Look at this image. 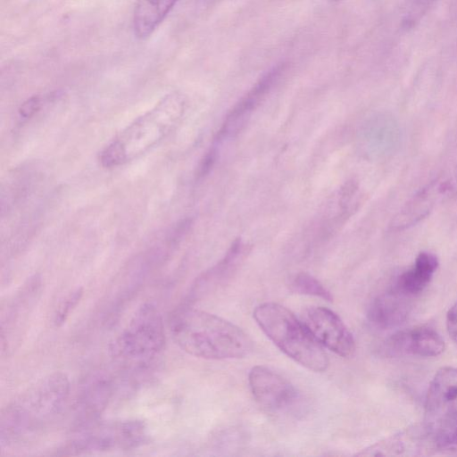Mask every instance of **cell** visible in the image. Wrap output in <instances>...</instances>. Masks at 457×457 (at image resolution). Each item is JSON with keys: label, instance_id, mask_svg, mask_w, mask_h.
<instances>
[{"label": "cell", "instance_id": "cell-20", "mask_svg": "<svg viewBox=\"0 0 457 457\" xmlns=\"http://www.w3.org/2000/svg\"><path fill=\"white\" fill-rule=\"evenodd\" d=\"M290 288L295 293L313 295L328 301H332L333 298L330 292L317 278L305 272H300L291 279Z\"/></svg>", "mask_w": 457, "mask_h": 457}, {"label": "cell", "instance_id": "cell-4", "mask_svg": "<svg viewBox=\"0 0 457 457\" xmlns=\"http://www.w3.org/2000/svg\"><path fill=\"white\" fill-rule=\"evenodd\" d=\"M261 329L285 354L304 368L322 372L328 366L323 346L305 323L287 308L275 303H264L253 311Z\"/></svg>", "mask_w": 457, "mask_h": 457}, {"label": "cell", "instance_id": "cell-23", "mask_svg": "<svg viewBox=\"0 0 457 457\" xmlns=\"http://www.w3.org/2000/svg\"><path fill=\"white\" fill-rule=\"evenodd\" d=\"M41 106V99L39 96H32L25 101L20 108V115L23 119H28L33 116Z\"/></svg>", "mask_w": 457, "mask_h": 457}, {"label": "cell", "instance_id": "cell-17", "mask_svg": "<svg viewBox=\"0 0 457 457\" xmlns=\"http://www.w3.org/2000/svg\"><path fill=\"white\" fill-rule=\"evenodd\" d=\"M438 267L437 257L429 252H420L413 265L401 273L394 286L401 292L414 297L428 285Z\"/></svg>", "mask_w": 457, "mask_h": 457}, {"label": "cell", "instance_id": "cell-19", "mask_svg": "<svg viewBox=\"0 0 457 457\" xmlns=\"http://www.w3.org/2000/svg\"><path fill=\"white\" fill-rule=\"evenodd\" d=\"M242 253L243 245L239 240H237L216 266L196 279L189 292L188 301L191 302L204 295L228 277L236 268Z\"/></svg>", "mask_w": 457, "mask_h": 457}, {"label": "cell", "instance_id": "cell-22", "mask_svg": "<svg viewBox=\"0 0 457 457\" xmlns=\"http://www.w3.org/2000/svg\"><path fill=\"white\" fill-rule=\"evenodd\" d=\"M83 295V289L78 287L70 292L58 304L54 314V324L61 327L69 318L71 312L76 308Z\"/></svg>", "mask_w": 457, "mask_h": 457}, {"label": "cell", "instance_id": "cell-10", "mask_svg": "<svg viewBox=\"0 0 457 457\" xmlns=\"http://www.w3.org/2000/svg\"><path fill=\"white\" fill-rule=\"evenodd\" d=\"M445 350L441 335L428 326H418L399 330L384 343V351L390 356L415 355L435 357Z\"/></svg>", "mask_w": 457, "mask_h": 457}, {"label": "cell", "instance_id": "cell-6", "mask_svg": "<svg viewBox=\"0 0 457 457\" xmlns=\"http://www.w3.org/2000/svg\"><path fill=\"white\" fill-rule=\"evenodd\" d=\"M166 337L162 317L155 305L145 303L135 312L126 328L111 344L112 357L143 368L163 350Z\"/></svg>", "mask_w": 457, "mask_h": 457}, {"label": "cell", "instance_id": "cell-13", "mask_svg": "<svg viewBox=\"0 0 457 457\" xmlns=\"http://www.w3.org/2000/svg\"><path fill=\"white\" fill-rule=\"evenodd\" d=\"M41 288V279L38 276L30 278L14 295L6 308V314L3 313L1 322L2 350L9 351L12 344L15 342V335L20 334L22 322L33 309L38 298Z\"/></svg>", "mask_w": 457, "mask_h": 457}, {"label": "cell", "instance_id": "cell-3", "mask_svg": "<svg viewBox=\"0 0 457 457\" xmlns=\"http://www.w3.org/2000/svg\"><path fill=\"white\" fill-rule=\"evenodd\" d=\"M183 110L178 93L163 96L151 110L120 132L103 150L100 162L116 167L139 157L162 142L174 129Z\"/></svg>", "mask_w": 457, "mask_h": 457}, {"label": "cell", "instance_id": "cell-14", "mask_svg": "<svg viewBox=\"0 0 457 457\" xmlns=\"http://www.w3.org/2000/svg\"><path fill=\"white\" fill-rule=\"evenodd\" d=\"M412 298L394 285L390 286L371 301L367 313L369 321L381 329L403 324L411 311Z\"/></svg>", "mask_w": 457, "mask_h": 457}, {"label": "cell", "instance_id": "cell-24", "mask_svg": "<svg viewBox=\"0 0 457 457\" xmlns=\"http://www.w3.org/2000/svg\"><path fill=\"white\" fill-rule=\"evenodd\" d=\"M446 327L448 334L457 344V302L449 309L447 312Z\"/></svg>", "mask_w": 457, "mask_h": 457}, {"label": "cell", "instance_id": "cell-8", "mask_svg": "<svg viewBox=\"0 0 457 457\" xmlns=\"http://www.w3.org/2000/svg\"><path fill=\"white\" fill-rule=\"evenodd\" d=\"M248 382L255 401L268 411H286L298 401L299 395L295 386L268 367H253L248 375Z\"/></svg>", "mask_w": 457, "mask_h": 457}, {"label": "cell", "instance_id": "cell-21", "mask_svg": "<svg viewBox=\"0 0 457 457\" xmlns=\"http://www.w3.org/2000/svg\"><path fill=\"white\" fill-rule=\"evenodd\" d=\"M437 0H409L403 13L402 26L405 29L415 27Z\"/></svg>", "mask_w": 457, "mask_h": 457}, {"label": "cell", "instance_id": "cell-15", "mask_svg": "<svg viewBox=\"0 0 457 457\" xmlns=\"http://www.w3.org/2000/svg\"><path fill=\"white\" fill-rule=\"evenodd\" d=\"M449 190H451L449 183L431 181L411 196L398 211L391 220L390 228L394 231H403L415 226L431 212L436 200Z\"/></svg>", "mask_w": 457, "mask_h": 457}, {"label": "cell", "instance_id": "cell-2", "mask_svg": "<svg viewBox=\"0 0 457 457\" xmlns=\"http://www.w3.org/2000/svg\"><path fill=\"white\" fill-rule=\"evenodd\" d=\"M71 384L60 371L48 374L11 401L1 412V446L20 442L49 425L62 411Z\"/></svg>", "mask_w": 457, "mask_h": 457}, {"label": "cell", "instance_id": "cell-1", "mask_svg": "<svg viewBox=\"0 0 457 457\" xmlns=\"http://www.w3.org/2000/svg\"><path fill=\"white\" fill-rule=\"evenodd\" d=\"M169 328L175 343L184 352L198 358L237 359L253 350V341L241 328L187 303L171 312Z\"/></svg>", "mask_w": 457, "mask_h": 457}, {"label": "cell", "instance_id": "cell-12", "mask_svg": "<svg viewBox=\"0 0 457 457\" xmlns=\"http://www.w3.org/2000/svg\"><path fill=\"white\" fill-rule=\"evenodd\" d=\"M284 71L283 65H277L267 71L248 93L228 113L221 125L216 142L236 134L245 123L253 110L263 100Z\"/></svg>", "mask_w": 457, "mask_h": 457}, {"label": "cell", "instance_id": "cell-18", "mask_svg": "<svg viewBox=\"0 0 457 457\" xmlns=\"http://www.w3.org/2000/svg\"><path fill=\"white\" fill-rule=\"evenodd\" d=\"M178 0H136L133 30L139 39L149 37L163 21Z\"/></svg>", "mask_w": 457, "mask_h": 457}, {"label": "cell", "instance_id": "cell-7", "mask_svg": "<svg viewBox=\"0 0 457 457\" xmlns=\"http://www.w3.org/2000/svg\"><path fill=\"white\" fill-rule=\"evenodd\" d=\"M147 442V427L140 420H96L78 425L61 451L62 454L129 451Z\"/></svg>", "mask_w": 457, "mask_h": 457}, {"label": "cell", "instance_id": "cell-5", "mask_svg": "<svg viewBox=\"0 0 457 457\" xmlns=\"http://www.w3.org/2000/svg\"><path fill=\"white\" fill-rule=\"evenodd\" d=\"M423 426L437 451L457 450V368L439 369L429 383Z\"/></svg>", "mask_w": 457, "mask_h": 457}, {"label": "cell", "instance_id": "cell-9", "mask_svg": "<svg viewBox=\"0 0 457 457\" xmlns=\"http://www.w3.org/2000/svg\"><path fill=\"white\" fill-rule=\"evenodd\" d=\"M305 325L322 346L342 357L353 353L355 345L353 335L333 311L322 306L309 308L305 314Z\"/></svg>", "mask_w": 457, "mask_h": 457}, {"label": "cell", "instance_id": "cell-25", "mask_svg": "<svg viewBox=\"0 0 457 457\" xmlns=\"http://www.w3.org/2000/svg\"><path fill=\"white\" fill-rule=\"evenodd\" d=\"M332 1H340V0H332Z\"/></svg>", "mask_w": 457, "mask_h": 457}, {"label": "cell", "instance_id": "cell-16", "mask_svg": "<svg viewBox=\"0 0 457 457\" xmlns=\"http://www.w3.org/2000/svg\"><path fill=\"white\" fill-rule=\"evenodd\" d=\"M112 393V384L106 377H96L87 383L77 400L79 425L97 420L108 404Z\"/></svg>", "mask_w": 457, "mask_h": 457}, {"label": "cell", "instance_id": "cell-11", "mask_svg": "<svg viewBox=\"0 0 457 457\" xmlns=\"http://www.w3.org/2000/svg\"><path fill=\"white\" fill-rule=\"evenodd\" d=\"M436 450L423 424L412 425L358 453L359 456L428 455Z\"/></svg>", "mask_w": 457, "mask_h": 457}]
</instances>
